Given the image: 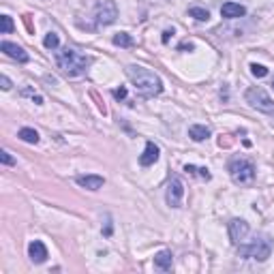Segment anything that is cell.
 Listing matches in <instances>:
<instances>
[{
    "label": "cell",
    "mask_w": 274,
    "mask_h": 274,
    "mask_svg": "<svg viewBox=\"0 0 274 274\" xmlns=\"http://www.w3.org/2000/svg\"><path fill=\"white\" fill-rule=\"evenodd\" d=\"M32 101H35L37 105H41V103H43V96H39V94H32Z\"/></svg>",
    "instance_id": "4316f807"
},
{
    "label": "cell",
    "mask_w": 274,
    "mask_h": 274,
    "mask_svg": "<svg viewBox=\"0 0 274 274\" xmlns=\"http://www.w3.org/2000/svg\"><path fill=\"white\" fill-rule=\"evenodd\" d=\"M114 45L118 47H133V37L126 35V32H118L114 37Z\"/></svg>",
    "instance_id": "d6986e66"
},
{
    "label": "cell",
    "mask_w": 274,
    "mask_h": 274,
    "mask_svg": "<svg viewBox=\"0 0 274 274\" xmlns=\"http://www.w3.org/2000/svg\"><path fill=\"white\" fill-rule=\"evenodd\" d=\"M227 169H229L231 180L236 182V184H248V182L255 180V165L251 163V161H246V159H233V161H229Z\"/></svg>",
    "instance_id": "277c9868"
},
{
    "label": "cell",
    "mask_w": 274,
    "mask_h": 274,
    "mask_svg": "<svg viewBox=\"0 0 274 274\" xmlns=\"http://www.w3.org/2000/svg\"><path fill=\"white\" fill-rule=\"evenodd\" d=\"M75 182L79 184L82 189H88V191H99L103 184H105V178L103 176H96V174H88V176H77Z\"/></svg>",
    "instance_id": "9c48e42d"
},
{
    "label": "cell",
    "mask_w": 274,
    "mask_h": 274,
    "mask_svg": "<svg viewBox=\"0 0 274 274\" xmlns=\"http://www.w3.org/2000/svg\"><path fill=\"white\" fill-rule=\"evenodd\" d=\"M159 155H161V150H159L157 144H155V142H148V144H146V150H144V155L140 157V163H142L144 167H148V165H152V163H157Z\"/></svg>",
    "instance_id": "4fadbf2b"
},
{
    "label": "cell",
    "mask_w": 274,
    "mask_h": 274,
    "mask_svg": "<svg viewBox=\"0 0 274 274\" xmlns=\"http://www.w3.org/2000/svg\"><path fill=\"white\" fill-rule=\"evenodd\" d=\"M0 161H3V165H15V159H13L7 150L0 152Z\"/></svg>",
    "instance_id": "603a6c76"
},
{
    "label": "cell",
    "mask_w": 274,
    "mask_h": 274,
    "mask_svg": "<svg viewBox=\"0 0 274 274\" xmlns=\"http://www.w3.org/2000/svg\"><path fill=\"white\" fill-rule=\"evenodd\" d=\"M272 253V240L268 236H257L248 244L238 246V255L244 259H255V261H265Z\"/></svg>",
    "instance_id": "3957f363"
},
{
    "label": "cell",
    "mask_w": 274,
    "mask_h": 274,
    "mask_svg": "<svg viewBox=\"0 0 274 274\" xmlns=\"http://www.w3.org/2000/svg\"><path fill=\"white\" fill-rule=\"evenodd\" d=\"M114 96L118 101H122V99H126V88H116L114 90Z\"/></svg>",
    "instance_id": "d4e9b609"
},
{
    "label": "cell",
    "mask_w": 274,
    "mask_h": 274,
    "mask_svg": "<svg viewBox=\"0 0 274 274\" xmlns=\"http://www.w3.org/2000/svg\"><path fill=\"white\" fill-rule=\"evenodd\" d=\"M105 236H111V223L107 221V225H105Z\"/></svg>",
    "instance_id": "f1b7e54d"
},
{
    "label": "cell",
    "mask_w": 274,
    "mask_h": 274,
    "mask_svg": "<svg viewBox=\"0 0 274 274\" xmlns=\"http://www.w3.org/2000/svg\"><path fill=\"white\" fill-rule=\"evenodd\" d=\"M174 265V255L172 251H161L155 255V268L157 270H163V272H169Z\"/></svg>",
    "instance_id": "5bb4252c"
},
{
    "label": "cell",
    "mask_w": 274,
    "mask_h": 274,
    "mask_svg": "<svg viewBox=\"0 0 274 274\" xmlns=\"http://www.w3.org/2000/svg\"><path fill=\"white\" fill-rule=\"evenodd\" d=\"M189 137L193 142H204L210 137V128H208L206 124H191L189 126Z\"/></svg>",
    "instance_id": "9a60e30c"
},
{
    "label": "cell",
    "mask_w": 274,
    "mask_h": 274,
    "mask_svg": "<svg viewBox=\"0 0 274 274\" xmlns=\"http://www.w3.org/2000/svg\"><path fill=\"white\" fill-rule=\"evenodd\" d=\"M0 50H3L9 58H13V60H18V62H28L30 58H28V54L22 50L20 45H15V43H11V41H3L0 43Z\"/></svg>",
    "instance_id": "30bf717a"
},
{
    "label": "cell",
    "mask_w": 274,
    "mask_h": 274,
    "mask_svg": "<svg viewBox=\"0 0 274 274\" xmlns=\"http://www.w3.org/2000/svg\"><path fill=\"white\" fill-rule=\"evenodd\" d=\"M28 257L35 263H43L47 259V246L41 242V240H32L28 244Z\"/></svg>",
    "instance_id": "8fae6325"
},
{
    "label": "cell",
    "mask_w": 274,
    "mask_h": 274,
    "mask_svg": "<svg viewBox=\"0 0 274 274\" xmlns=\"http://www.w3.org/2000/svg\"><path fill=\"white\" fill-rule=\"evenodd\" d=\"M43 45L47 47V50H58V45H60V39H58V35H56V32H50V35L45 37Z\"/></svg>",
    "instance_id": "44dd1931"
},
{
    "label": "cell",
    "mask_w": 274,
    "mask_h": 274,
    "mask_svg": "<svg viewBox=\"0 0 274 274\" xmlns=\"http://www.w3.org/2000/svg\"><path fill=\"white\" fill-rule=\"evenodd\" d=\"M272 86H274V82H272Z\"/></svg>",
    "instance_id": "f546056e"
},
{
    "label": "cell",
    "mask_w": 274,
    "mask_h": 274,
    "mask_svg": "<svg viewBox=\"0 0 274 274\" xmlns=\"http://www.w3.org/2000/svg\"><path fill=\"white\" fill-rule=\"evenodd\" d=\"M180 50H189V52H191V50H193V43H182Z\"/></svg>",
    "instance_id": "83f0119b"
},
{
    "label": "cell",
    "mask_w": 274,
    "mask_h": 274,
    "mask_svg": "<svg viewBox=\"0 0 274 274\" xmlns=\"http://www.w3.org/2000/svg\"><path fill=\"white\" fill-rule=\"evenodd\" d=\"M184 172L187 174H191V176H201L204 180H210L212 176H210V172H208L206 167H195V165H184Z\"/></svg>",
    "instance_id": "ac0fdd59"
},
{
    "label": "cell",
    "mask_w": 274,
    "mask_h": 274,
    "mask_svg": "<svg viewBox=\"0 0 274 274\" xmlns=\"http://www.w3.org/2000/svg\"><path fill=\"white\" fill-rule=\"evenodd\" d=\"M0 86H3V90H11V79L7 75H0Z\"/></svg>",
    "instance_id": "cb8c5ba5"
},
{
    "label": "cell",
    "mask_w": 274,
    "mask_h": 274,
    "mask_svg": "<svg viewBox=\"0 0 274 274\" xmlns=\"http://www.w3.org/2000/svg\"><path fill=\"white\" fill-rule=\"evenodd\" d=\"M0 32H3V35L13 32V20L9 18V15H0Z\"/></svg>",
    "instance_id": "ffe728a7"
},
{
    "label": "cell",
    "mask_w": 274,
    "mask_h": 274,
    "mask_svg": "<svg viewBox=\"0 0 274 274\" xmlns=\"http://www.w3.org/2000/svg\"><path fill=\"white\" fill-rule=\"evenodd\" d=\"M248 236V223L242 219H231L229 221V238L233 244H240Z\"/></svg>",
    "instance_id": "ba28073f"
},
{
    "label": "cell",
    "mask_w": 274,
    "mask_h": 274,
    "mask_svg": "<svg viewBox=\"0 0 274 274\" xmlns=\"http://www.w3.org/2000/svg\"><path fill=\"white\" fill-rule=\"evenodd\" d=\"M174 35V30H165L163 32V43H169V37Z\"/></svg>",
    "instance_id": "484cf974"
},
{
    "label": "cell",
    "mask_w": 274,
    "mask_h": 274,
    "mask_svg": "<svg viewBox=\"0 0 274 274\" xmlns=\"http://www.w3.org/2000/svg\"><path fill=\"white\" fill-rule=\"evenodd\" d=\"M244 99L253 109L263 111V114H268V116H274V101L265 94L263 88H248Z\"/></svg>",
    "instance_id": "5b68a950"
},
{
    "label": "cell",
    "mask_w": 274,
    "mask_h": 274,
    "mask_svg": "<svg viewBox=\"0 0 274 274\" xmlns=\"http://www.w3.org/2000/svg\"><path fill=\"white\" fill-rule=\"evenodd\" d=\"M182 197H184V187H182V182L180 178H174L169 180L167 184V193H165V201H167V206H172V208H180L182 206Z\"/></svg>",
    "instance_id": "52a82bcc"
},
{
    "label": "cell",
    "mask_w": 274,
    "mask_h": 274,
    "mask_svg": "<svg viewBox=\"0 0 274 274\" xmlns=\"http://www.w3.org/2000/svg\"><path fill=\"white\" fill-rule=\"evenodd\" d=\"M251 73H253L255 77H265V75H268V69H265L263 64L253 62V64H251Z\"/></svg>",
    "instance_id": "7402d4cb"
},
{
    "label": "cell",
    "mask_w": 274,
    "mask_h": 274,
    "mask_svg": "<svg viewBox=\"0 0 274 274\" xmlns=\"http://www.w3.org/2000/svg\"><path fill=\"white\" fill-rule=\"evenodd\" d=\"M124 71H126V77L133 82L135 90L142 96H146V99L157 96V94H161V90H163V82H161V77L157 73H152L150 69L137 67V64H128Z\"/></svg>",
    "instance_id": "6da1fadb"
},
{
    "label": "cell",
    "mask_w": 274,
    "mask_h": 274,
    "mask_svg": "<svg viewBox=\"0 0 274 274\" xmlns=\"http://www.w3.org/2000/svg\"><path fill=\"white\" fill-rule=\"evenodd\" d=\"M56 64H58V69L64 75L77 77L88 71V67L92 64V56H86V54L71 50V47H64V50L56 52Z\"/></svg>",
    "instance_id": "7a4b0ae2"
},
{
    "label": "cell",
    "mask_w": 274,
    "mask_h": 274,
    "mask_svg": "<svg viewBox=\"0 0 274 274\" xmlns=\"http://www.w3.org/2000/svg\"><path fill=\"white\" fill-rule=\"evenodd\" d=\"M189 15H191V18H195L197 22H208V20H210V13H208V9H204V7H191Z\"/></svg>",
    "instance_id": "e0dca14e"
},
{
    "label": "cell",
    "mask_w": 274,
    "mask_h": 274,
    "mask_svg": "<svg viewBox=\"0 0 274 274\" xmlns=\"http://www.w3.org/2000/svg\"><path fill=\"white\" fill-rule=\"evenodd\" d=\"M18 137H20L22 142H26V144H39V133L35 131V128H30V126L20 128Z\"/></svg>",
    "instance_id": "2e32d148"
},
{
    "label": "cell",
    "mask_w": 274,
    "mask_h": 274,
    "mask_svg": "<svg viewBox=\"0 0 274 274\" xmlns=\"http://www.w3.org/2000/svg\"><path fill=\"white\" fill-rule=\"evenodd\" d=\"M118 18V7L114 0H101L94 9V20H96V26H109L114 24Z\"/></svg>",
    "instance_id": "8992f818"
},
{
    "label": "cell",
    "mask_w": 274,
    "mask_h": 274,
    "mask_svg": "<svg viewBox=\"0 0 274 274\" xmlns=\"http://www.w3.org/2000/svg\"><path fill=\"white\" fill-rule=\"evenodd\" d=\"M221 15L225 20H236V18H244L246 9L242 5H238V3H225L221 7Z\"/></svg>",
    "instance_id": "7c38bea8"
}]
</instances>
